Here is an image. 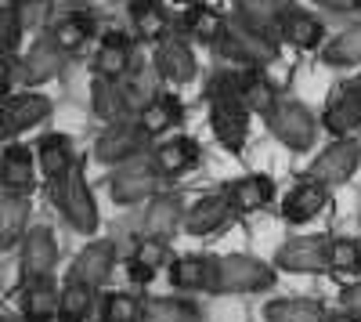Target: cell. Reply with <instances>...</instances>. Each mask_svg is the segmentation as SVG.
Here are the masks:
<instances>
[{
	"label": "cell",
	"mask_w": 361,
	"mask_h": 322,
	"mask_svg": "<svg viewBox=\"0 0 361 322\" xmlns=\"http://www.w3.org/2000/svg\"><path fill=\"white\" fill-rule=\"evenodd\" d=\"M51 185V199L58 214L66 217V225L73 232H83V236H90V232H98V203H94V192H90L83 170L73 167L69 174H62L58 181H47Z\"/></svg>",
	"instance_id": "cell-1"
},
{
	"label": "cell",
	"mask_w": 361,
	"mask_h": 322,
	"mask_svg": "<svg viewBox=\"0 0 361 322\" xmlns=\"http://www.w3.org/2000/svg\"><path fill=\"white\" fill-rule=\"evenodd\" d=\"M267 286H275V265L250 254H228L217 257L209 294H260Z\"/></svg>",
	"instance_id": "cell-2"
},
{
	"label": "cell",
	"mask_w": 361,
	"mask_h": 322,
	"mask_svg": "<svg viewBox=\"0 0 361 322\" xmlns=\"http://www.w3.org/2000/svg\"><path fill=\"white\" fill-rule=\"evenodd\" d=\"M264 120H267L271 134L293 153H307L314 145V138H318V124H314L311 109L304 102H296V98H286V95L275 98V105L264 112Z\"/></svg>",
	"instance_id": "cell-3"
},
{
	"label": "cell",
	"mask_w": 361,
	"mask_h": 322,
	"mask_svg": "<svg viewBox=\"0 0 361 322\" xmlns=\"http://www.w3.org/2000/svg\"><path fill=\"white\" fill-rule=\"evenodd\" d=\"M163 174L152 163V153H141L127 163L112 167V178H109V192L119 207H134V203H148L159 192Z\"/></svg>",
	"instance_id": "cell-4"
},
{
	"label": "cell",
	"mask_w": 361,
	"mask_h": 322,
	"mask_svg": "<svg viewBox=\"0 0 361 322\" xmlns=\"http://www.w3.org/2000/svg\"><path fill=\"white\" fill-rule=\"evenodd\" d=\"M148 145H152V134H148L137 120H127L123 116V120L109 124V131L94 141V160L105 163V167H119V163H127L141 153H152Z\"/></svg>",
	"instance_id": "cell-5"
},
{
	"label": "cell",
	"mask_w": 361,
	"mask_h": 322,
	"mask_svg": "<svg viewBox=\"0 0 361 322\" xmlns=\"http://www.w3.org/2000/svg\"><path fill=\"white\" fill-rule=\"evenodd\" d=\"M209 102V124H214L217 141L228 153H243L246 134H250V105L238 95H217Z\"/></svg>",
	"instance_id": "cell-6"
},
{
	"label": "cell",
	"mask_w": 361,
	"mask_h": 322,
	"mask_svg": "<svg viewBox=\"0 0 361 322\" xmlns=\"http://www.w3.org/2000/svg\"><path fill=\"white\" fill-rule=\"evenodd\" d=\"M224 58H235V62H243V66H250V69H260L264 62H271V58L279 54V44L275 40H267V37H260L257 29H250V25H243V22H231V25H224V37L214 44Z\"/></svg>",
	"instance_id": "cell-7"
},
{
	"label": "cell",
	"mask_w": 361,
	"mask_h": 322,
	"mask_svg": "<svg viewBox=\"0 0 361 322\" xmlns=\"http://www.w3.org/2000/svg\"><path fill=\"white\" fill-rule=\"evenodd\" d=\"M357 163H361V141L347 134V138H336L333 145H325V153H318V160L307 167V178L333 189V185L350 181Z\"/></svg>",
	"instance_id": "cell-8"
},
{
	"label": "cell",
	"mask_w": 361,
	"mask_h": 322,
	"mask_svg": "<svg viewBox=\"0 0 361 322\" xmlns=\"http://www.w3.org/2000/svg\"><path fill=\"white\" fill-rule=\"evenodd\" d=\"M51 98L47 95H8L0 98V134H4V141L33 131L37 124H44L51 116Z\"/></svg>",
	"instance_id": "cell-9"
},
{
	"label": "cell",
	"mask_w": 361,
	"mask_h": 322,
	"mask_svg": "<svg viewBox=\"0 0 361 322\" xmlns=\"http://www.w3.org/2000/svg\"><path fill=\"white\" fill-rule=\"evenodd\" d=\"M275 268L300 272V275H318L329 268V239L325 236H296L279 246Z\"/></svg>",
	"instance_id": "cell-10"
},
{
	"label": "cell",
	"mask_w": 361,
	"mask_h": 322,
	"mask_svg": "<svg viewBox=\"0 0 361 322\" xmlns=\"http://www.w3.org/2000/svg\"><path fill=\"white\" fill-rule=\"evenodd\" d=\"M37 153L29 145H4L0 149V192L4 196H29L37 185Z\"/></svg>",
	"instance_id": "cell-11"
},
{
	"label": "cell",
	"mask_w": 361,
	"mask_h": 322,
	"mask_svg": "<svg viewBox=\"0 0 361 322\" xmlns=\"http://www.w3.org/2000/svg\"><path fill=\"white\" fill-rule=\"evenodd\" d=\"M58 268V239L47 225H37L22 236V279H44Z\"/></svg>",
	"instance_id": "cell-12"
},
{
	"label": "cell",
	"mask_w": 361,
	"mask_h": 322,
	"mask_svg": "<svg viewBox=\"0 0 361 322\" xmlns=\"http://www.w3.org/2000/svg\"><path fill=\"white\" fill-rule=\"evenodd\" d=\"M62 66H66V51L51 37H40L25 51V58H18V83L22 87H40V83H47L62 73Z\"/></svg>",
	"instance_id": "cell-13"
},
{
	"label": "cell",
	"mask_w": 361,
	"mask_h": 322,
	"mask_svg": "<svg viewBox=\"0 0 361 322\" xmlns=\"http://www.w3.org/2000/svg\"><path fill=\"white\" fill-rule=\"evenodd\" d=\"M112 272H116V243H109V239L87 243L76 254V261L69 265V279L87 282V286H94V290L105 286L112 279Z\"/></svg>",
	"instance_id": "cell-14"
},
{
	"label": "cell",
	"mask_w": 361,
	"mask_h": 322,
	"mask_svg": "<svg viewBox=\"0 0 361 322\" xmlns=\"http://www.w3.org/2000/svg\"><path fill=\"white\" fill-rule=\"evenodd\" d=\"M156 69L170 83H192L195 80V54L173 29L156 40Z\"/></svg>",
	"instance_id": "cell-15"
},
{
	"label": "cell",
	"mask_w": 361,
	"mask_h": 322,
	"mask_svg": "<svg viewBox=\"0 0 361 322\" xmlns=\"http://www.w3.org/2000/svg\"><path fill=\"white\" fill-rule=\"evenodd\" d=\"M235 207L228 192H214V196H199L192 207L185 210V232L188 236H214L231 221Z\"/></svg>",
	"instance_id": "cell-16"
},
{
	"label": "cell",
	"mask_w": 361,
	"mask_h": 322,
	"mask_svg": "<svg viewBox=\"0 0 361 322\" xmlns=\"http://www.w3.org/2000/svg\"><path fill=\"white\" fill-rule=\"evenodd\" d=\"M185 225V210H180V196L173 192H156L152 199H148V207H145V236H152V239H170L177 236V228Z\"/></svg>",
	"instance_id": "cell-17"
},
{
	"label": "cell",
	"mask_w": 361,
	"mask_h": 322,
	"mask_svg": "<svg viewBox=\"0 0 361 322\" xmlns=\"http://www.w3.org/2000/svg\"><path fill=\"white\" fill-rule=\"evenodd\" d=\"M325 203H329V185L307 178V181H300L296 189L286 192V199H282V217H286L289 225H307L311 217H318V214L325 210Z\"/></svg>",
	"instance_id": "cell-18"
},
{
	"label": "cell",
	"mask_w": 361,
	"mask_h": 322,
	"mask_svg": "<svg viewBox=\"0 0 361 322\" xmlns=\"http://www.w3.org/2000/svg\"><path fill=\"white\" fill-rule=\"evenodd\" d=\"M58 301H62V286L54 275L44 279H25L22 290V315L29 322H58Z\"/></svg>",
	"instance_id": "cell-19"
},
{
	"label": "cell",
	"mask_w": 361,
	"mask_h": 322,
	"mask_svg": "<svg viewBox=\"0 0 361 322\" xmlns=\"http://www.w3.org/2000/svg\"><path fill=\"white\" fill-rule=\"evenodd\" d=\"M199 160H202V149H199L195 138H170V141L152 149V163L163 178H180V174L195 170Z\"/></svg>",
	"instance_id": "cell-20"
},
{
	"label": "cell",
	"mask_w": 361,
	"mask_h": 322,
	"mask_svg": "<svg viewBox=\"0 0 361 322\" xmlns=\"http://www.w3.org/2000/svg\"><path fill=\"white\" fill-rule=\"evenodd\" d=\"M156 80H159V69H156V58H130V69L123 73V80H119V87H123V98L130 105V112L145 109L148 102H152L159 91H156Z\"/></svg>",
	"instance_id": "cell-21"
},
{
	"label": "cell",
	"mask_w": 361,
	"mask_h": 322,
	"mask_svg": "<svg viewBox=\"0 0 361 322\" xmlns=\"http://www.w3.org/2000/svg\"><path fill=\"white\" fill-rule=\"evenodd\" d=\"M130 58H134V47H130V37L123 29H109L102 37V47L94 54V76H105V80H123V73L130 69Z\"/></svg>",
	"instance_id": "cell-22"
},
{
	"label": "cell",
	"mask_w": 361,
	"mask_h": 322,
	"mask_svg": "<svg viewBox=\"0 0 361 322\" xmlns=\"http://www.w3.org/2000/svg\"><path fill=\"white\" fill-rule=\"evenodd\" d=\"M29 214H33L29 196H4L0 192V254L22 246V236L29 232Z\"/></svg>",
	"instance_id": "cell-23"
},
{
	"label": "cell",
	"mask_w": 361,
	"mask_h": 322,
	"mask_svg": "<svg viewBox=\"0 0 361 322\" xmlns=\"http://www.w3.org/2000/svg\"><path fill=\"white\" fill-rule=\"evenodd\" d=\"M282 11H286V0H235V18L243 25H250V29H257L260 37L275 40V44L282 37L279 33Z\"/></svg>",
	"instance_id": "cell-24"
},
{
	"label": "cell",
	"mask_w": 361,
	"mask_h": 322,
	"mask_svg": "<svg viewBox=\"0 0 361 322\" xmlns=\"http://www.w3.org/2000/svg\"><path fill=\"white\" fill-rule=\"evenodd\" d=\"M37 163H40V174L47 181H58L62 174H69L76 167L73 138L69 134H44L37 141Z\"/></svg>",
	"instance_id": "cell-25"
},
{
	"label": "cell",
	"mask_w": 361,
	"mask_h": 322,
	"mask_svg": "<svg viewBox=\"0 0 361 322\" xmlns=\"http://www.w3.org/2000/svg\"><path fill=\"white\" fill-rule=\"evenodd\" d=\"M228 199L238 214H253V210H264L271 199H275V181L267 174H246L228 185Z\"/></svg>",
	"instance_id": "cell-26"
},
{
	"label": "cell",
	"mask_w": 361,
	"mask_h": 322,
	"mask_svg": "<svg viewBox=\"0 0 361 322\" xmlns=\"http://www.w3.org/2000/svg\"><path fill=\"white\" fill-rule=\"evenodd\" d=\"M279 33L296 47V51H311V47H318L322 44V22L314 18V15H307L304 8H296V4H286V11H282V18H279Z\"/></svg>",
	"instance_id": "cell-27"
},
{
	"label": "cell",
	"mask_w": 361,
	"mask_h": 322,
	"mask_svg": "<svg viewBox=\"0 0 361 322\" xmlns=\"http://www.w3.org/2000/svg\"><path fill=\"white\" fill-rule=\"evenodd\" d=\"M357 127H361V98L350 83H343V91L325 105V131L336 138H347Z\"/></svg>",
	"instance_id": "cell-28"
},
{
	"label": "cell",
	"mask_w": 361,
	"mask_h": 322,
	"mask_svg": "<svg viewBox=\"0 0 361 322\" xmlns=\"http://www.w3.org/2000/svg\"><path fill=\"white\" fill-rule=\"evenodd\" d=\"M214 265L217 257H202V254H192V257H177L170 261V286L173 290H206L214 286Z\"/></svg>",
	"instance_id": "cell-29"
},
{
	"label": "cell",
	"mask_w": 361,
	"mask_h": 322,
	"mask_svg": "<svg viewBox=\"0 0 361 322\" xmlns=\"http://www.w3.org/2000/svg\"><path fill=\"white\" fill-rule=\"evenodd\" d=\"M47 37L62 47L66 54H76L90 37H94V18H90L87 11H69V15L54 18V22L47 25Z\"/></svg>",
	"instance_id": "cell-30"
},
{
	"label": "cell",
	"mask_w": 361,
	"mask_h": 322,
	"mask_svg": "<svg viewBox=\"0 0 361 322\" xmlns=\"http://www.w3.org/2000/svg\"><path fill=\"white\" fill-rule=\"evenodd\" d=\"M90 112H94L98 120H105V124H116V120H123V116L130 112L119 80L94 76V83H90Z\"/></svg>",
	"instance_id": "cell-31"
},
{
	"label": "cell",
	"mask_w": 361,
	"mask_h": 322,
	"mask_svg": "<svg viewBox=\"0 0 361 322\" xmlns=\"http://www.w3.org/2000/svg\"><path fill=\"white\" fill-rule=\"evenodd\" d=\"M166 261H170V246H166V239H152V236L137 239V246H134V254H130V279H134L137 286L152 282L156 272L166 265Z\"/></svg>",
	"instance_id": "cell-32"
},
{
	"label": "cell",
	"mask_w": 361,
	"mask_h": 322,
	"mask_svg": "<svg viewBox=\"0 0 361 322\" xmlns=\"http://www.w3.org/2000/svg\"><path fill=\"white\" fill-rule=\"evenodd\" d=\"M180 116H185V105H180V98H173V95H156L145 109H137V124L152 134V138H159V134H166V131L180 120Z\"/></svg>",
	"instance_id": "cell-33"
},
{
	"label": "cell",
	"mask_w": 361,
	"mask_h": 322,
	"mask_svg": "<svg viewBox=\"0 0 361 322\" xmlns=\"http://www.w3.org/2000/svg\"><path fill=\"white\" fill-rule=\"evenodd\" d=\"M325 315L329 311L318 301H304V297H282L264 304L267 322H325Z\"/></svg>",
	"instance_id": "cell-34"
},
{
	"label": "cell",
	"mask_w": 361,
	"mask_h": 322,
	"mask_svg": "<svg viewBox=\"0 0 361 322\" xmlns=\"http://www.w3.org/2000/svg\"><path fill=\"white\" fill-rule=\"evenodd\" d=\"M94 311V286L66 279L62 301H58V322H87Z\"/></svg>",
	"instance_id": "cell-35"
},
{
	"label": "cell",
	"mask_w": 361,
	"mask_h": 322,
	"mask_svg": "<svg viewBox=\"0 0 361 322\" xmlns=\"http://www.w3.org/2000/svg\"><path fill=\"white\" fill-rule=\"evenodd\" d=\"M238 95H243V102L250 105V112H267L279 98V87L267 76H260L257 69L246 66V69H238Z\"/></svg>",
	"instance_id": "cell-36"
},
{
	"label": "cell",
	"mask_w": 361,
	"mask_h": 322,
	"mask_svg": "<svg viewBox=\"0 0 361 322\" xmlns=\"http://www.w3.org/2000/svg\"><path fill=\"white\" fill-rule=\"evenodd\" d=\"M130 22L145 40H159L163 33H170V18L159 0H130Z\"/></svg>",
	"instance_id": "cell-37"
},
{
	"label": "cell",
	"mask_w": 361,
	"mask_h": 322,
	"mask_svg": "<svg viewBox=\"0 0 361 322\" xmlns=\"http://www.w3.org/2000/svg\"><path fill=\"white\" fill-rule=\"evenodd\" d=\"M141 322H202L199 308L180 301V297H156L145 304V318Z\"/></svg>",
	"instance_id": "cell-38"
},
{
	"label": "cell",
	"mask_w": 361,
	"mask_h": 322,
	"mask_svg": "<svg viewBox=\"0 0 361 322\" xmlns=\"http://www.w3.org/2000/svg\"><path fill=\"white\" fill-rule=\"evenodd\" d=\"M224 25L228 22L214 8H206V4H192L188 15H185V29H188L195 40H202V44H217L224 37Z\"/></svg>",
	"instance_id": "cell-39"
},
{
	"label": "cell",
	"mask_w": 361,
	"mask_h": 322,
	"mask_svg": "<svg viewBox=\"0 0 361 322\" xmlns=\"http://www.w3.org/2000/svg\"><path fill=\"white\" fill-rule=\"evenodd\" d=\"M329 268L357 279L361 275V239H354V236L329 239Z\"/></svg>",
	"instance_id": "cell-40"
},
{
	"label": "cell",
	"mask_w": 361,
	"mask_h": 322,
	"mask_svg": "<svg viewBox=\"0 0 361 322\" xmlns=\"http://www.w3.org/2000/svg\"><path fill=\"white\" fill-rule=\"evenodd\" d=\"M325 66H361V25H350L322 51Z\"/></svg>",
	"instance_id": "cell-41"
},
{
	"label": "cell",
	"mask_w": 361,
	"mask_h": 322,
	"mask_svg": "<svg viewBox=\"0 0 361 322\" xmlns=\"http://www.w3.org/2000/svg\"><path fill=\"white\" fill-rule=\"evenodd\" d=\"M145 304L137 294H109L102 304V322H141Z\"/></svg>",
	"instance_id": "cell-42"
},
{
	"label": "cell",
	"mask_w": 361,
	"mask_h": 322,
	"mask_svg": "<svg viewBox=\"0 0 361 322\" xmlns=\"http://www.w3.org/2000/svg\"><path fill=\"white\" fill-rule=\"evenodd\" d=\"M22 33H25V25L18 18V8L4 4L0 8V54H15L22 44Z\"/></svg>",
	"instance_id": "cell-43"
},
{
	"label": "cell",
	"mask_w": 361,
	"mask_h": 322,
	"mask_svg": "<svg viewBox=\"0 0 361 322\" xmlns=\"http://www.w3.org/2000/svg\"><path fill=\"white\" fill-rule=\"evenodd\" d=\"M15 8L25 29H40L47 22V0H25V4H15Z\"/></svg>",
	"instance_id": "cell-44"
},
{
	"label": "cell",
	"mask_w": 361,
	"mask_h": 322,
	"mask_svg": "<svg viewBox=\"0 0 361 322\" xmlns=\"http://www.w3.org/2000/svg\"><path fill=\"white\" fill-rule=\"evenodd\" d=\"M15 80H18V62H15V54H0V98L11 95Z\"/></svg>",
	"instance_id": "cell-45"
},
{
	"label": "cell",
	"mask_w": 361,
	"mask_h": 322,
	"mask_svg": "<svg viewBox=\"0 0 361 322\" xmlns=\"http://www.w3.org/2000/svg\"><path fill=\"white\" fill-rule=\"evenodd\" d=\"M340 301H343V308H350V311H357V315H361V279H354L350 286H343Z\"/></svg>",
	"instance_id": "cell-46"
},
{
	"label": "cell",
	"mask_w": 361,
	"mask_h": 322,
	"mask_svg": "<svg viewBox=\"0 0 361 322\" xmlns=\"http://www.w3.org/2000/svg\"><path fill=\"white\" fill-rule=\"evenodd\" d=\"M322 8H329V11H354L361 0H318Z\"/></svg>",
	"instance_id": "cell-47"
},
{
	"label": "cell",
	"mask_w": 361,
	"mask_h": 322,
	"mask_svg": "<svg viewBox=\"0 0 361 322\" xmlns=\"http://www.w3.org/2000/svg\"><path fill=\"white\" fill-rule=\"evenodd\" d=\"M325 322H361V315H357V311H350V308H343V311H329V315H325Z\"/></svg>",
	"instance_id": "cell-48"
},
{
	"label": "cell",
	"mask_w": 361,
	"mask_h": 322,
	"mask_svg": "<svg viewBox=\"0 0 361 322\" xmlns=\"http://www.w3.org/2000/svg\"><path fill=\"white\" fill-rule=\"evenodd\" d=\"M0 322H29L25 315H0Z\"/></svg>",
	"instance_id": "cell-49"
},
{
	"label": "cell",
	"mask_w": 361,
	"mask_h": 322,
	"mask_svg": "<svg viewBox=\"0 0 361 322\" xmlns=\"http://www.w3.org/2000/svg\"><path fill=\"white\" fill-rule=\"evenodd\" d=\"M350 87H354V91H357V98H361V80H354Z\"/></svg>",
	"instance_id": "cell-50"
},
{
	"label": "cell",
	"mask_w": 361,
	"mask_h": 322,
	"mask_svg": "<svg viewBox=\"0 0 361 322\" xmlns=\"http://www.w3.org/2000/svg\"><path fill=\"white\" fill-rule=\"evenodd\" d=\"M66 4H76L80 8V4H87V0H66Z\"/></svg>",
	"instance_id": "cell-51"
},
{
	"label": "cell",
	"mask_w": 361,
	"mask_h": 322,
	"mask_svg": "<svg viewBox=\"0 0 361 322\" xmlns=\"http://www.w3.org/2000/svg\"><path fill=\"white\" fill-rule=\"evenodd\" d=\"M185 4H199V0H185Z\"/></svg>",
	"instance_id": "cell-52"
},
{
	"label": "cell",
	"mask_w": 361,
	"mask_h": 322,
	"mask_svg": "<svg viewBox=\"0 0 361 322\" xmlns=\"http://www.w3.org/2000/svg\"><path fill=\"white\" fill-rule=\"evenodd\" d=\"M11 4H25V0H11Z\"/></svg>",
	"instance_id": "cell-53"
},
{
	"label": "cell",
	"mask_w": 361,
	"mask_h": 322,
	"mask_svg": "<svg viewBox=\"0 0 361 322\" xmlns=\"http://www.w3.org/2000/svg\"><path fill=\"white\" fill-rule=\"evenodd\" d=\"M0 141H4V134H0Z\"/></svg>",
	"instance_id": "cell-54"
}]
</instances>
